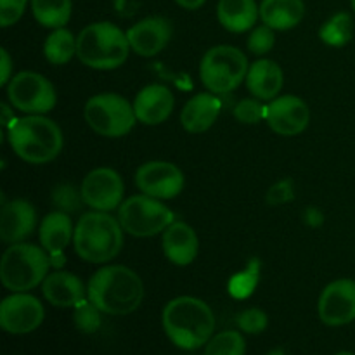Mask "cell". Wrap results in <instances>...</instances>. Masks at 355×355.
<instances>
[{"instance_id":"cell-1","label":"cell","mask_w":355,"mask_h":355,"mask_svg":"<svg viewBox=\"0 0 355 355\" xmlns=\"http://www.w3.org/2000/svg\"><path fill=\"white\" fill-rule=\"evenodd\" d=\"M87 298L103 314L128 315L144 300V283L130 267L106 266L89 279Z\"/></svg>"},{"instance_id":"cell-2","label":"cell","mask_w":355,"mask_h":355,"mask_svg":"<svg viewBox=\"0 0 355 355\" xmlns=\"http://www.w3.org/2000/svg\"><path fill=\"white\" fill-rule=\"evenodd\" d=\"M162 326L173 345L182 350H196L214 336L215 315L200 298L177 297L163 309Z\"/></svg>"},{"instance_id":"cell-3","label":"cell","mask_w":355,"mask_h":355,"mask_svg":"<svg viewBox=\"0 0 355 355\" xmlns=\"http://www.w3.org/2000/svg\"><path fill=\"white\" fill-rule=\"evenodd\" d=\"M7 141L17 158L31 165L51 163L62 151V132L45 114H26L14 118L7 128Z\"/></svg>"},{"instance_id":"cell-4","label":"cell","mask_w":355,"mask_h":355,"mask_svg":"<svg viewBox=\"0 0 355 355\" xmlns=\"http://www.w3.org/2000/svg\"><path fill=\"white\" fill-rule=\"evenodd\" d=\"M123 227L107 211H87L75 225L73 246L83 262L107 263L123 248Z\"/></svg>"},{"instance_id":"cell-5","label":"cell","mask_w":355,"mask_h":355,"mask_svg":"<svg viewBox=\"0 0 355 355\" xmlns=\"http://www.w3.org/2000/svg\"><path fill=\"white\" fill-rule=\"evenodd\" d=\"M127 31L110 21L87 24L76 37V58L92 69L110 71L123 64L130 54Z\"/></svg>"},{"instance_id":"cell-6","label":"cell","mask_w":355,"mask_h":355,"mask_svg":"<svg viewBox=\"0 0 355 355\" xmlns=\"http://www.w3.org/2000/svg\"><path fill=\"white\" fill-rule=\"evenodd\" d=\"M51 267V257L42 246L24 241L14 243L0 260V281L12 293L31 291L44 283Z\"/></svg>"},{"instance_id":"cell-7","label":"cell","mask_w":355,"mask_h":355,"mask_svg":"<svg viewBox=\"0 0 355 355\" xmlns=\"http://www.w3.org/2000/svg\"><path fill=\"white\" fill-rule=\"evenodd\" d=\"M248 58L232 45H215L205 52L200 62V78L208 92L229 94L238 89L248 75Z\"/></svg>"},{"instance_id":"cell-8","label":"cell","mask_w":355,"mask_h":355,"mask_svg":"<svg viewBox=\"0 0 355 355\" xmlns=\"http://www.w3.org/2000/svg\"><path fill=\"white\" fill-rule=\"evenodd\" d=\"M83 118L97 135L110 139L123 137L137 123L134 104L114 92H103L90 97L83 107Z\"/></svg>"},{"instance_id":"cell-9","label":"cell","mask_w":355,"mask_h":355,"mask_svg":"<svg viewBox=\"0 0 355 355\" xmlns=\"http://www.w3.org/2000/svg\"><path fill=\"white\" fill-rule=\"evenodd\" d=\"M173 211L148 194L127 198L118 208V220L127 234L134 238H153L163 234L173 220Z\"/></svg>"},{"instance_id":"cell-10","label":"cell","mask_w":355,"mask_h":355,"mask_svg":"<svg viewBox=\"0 0 355 355\" xmlns=\"http://www.w3.org/2000/svg\"><path fill=\"white\" fill-rule=\"evenodd\" d=\"M10 106L26 114H45L58 103V94L49 78L37 71H21L7 83Z\"/></svg>"},{"instance_id":"cell-11","label":"cell","mask_w":355,"mask_h":355,"mask_svg":"<svg viewBox=\"0 0 355 355\" xmlns=\"http://www.w3.org/2000/svg\"><path fill=\"white\" fill-rule=\"evenodd\" d=\"M83 203L96 211H113L123 203L125 186L120 173L107 166L94 168L83 177L80 186Z\"/></svg>"},{"instance_id":"cell-12","label":"cell","mask_w":355,"mask_h":355,"mask_svg":"<svg viewBox=\"0 0 355 355\" xmlns=\"http://www.w3.org/2000/svg\"><path fill=\"white\" fill-rule=\"evenodd\" d=\"M45 309L42 302L28 291L12 293L0 304V326L10 335H28L44 322Z\"/></svg>"},{"instance_id":"cell-13","label":"cell","mask_w":355,"mask_h":355,"mask_svg":"<svg viewBox=\"0 0 355 355\" xmlns=\"http://www.w3.org/2000/svg\"><path fill=\"white\" fill-rule=\"evenodd\" d=\"M184 173L170 162H148L135 172V186L142 194L156 198L159 201L173 200L184 189Z\"/></svg>"},{"instance_id":"cell-14","label":"cell","mask_w":355,"mask_h":355,"mask_svg":"<svg viewBox=\"0 0 355 355\" xmlns=\"http://www.w3.org/2000/svg\"><path fill=\"white\" fill-rule=\"evenodd\" d=\"M319 319L338 328L355 321V281L336 279L322 290L318 302Z\"/></svg>"},{"instance_id":"cell-15","label":"cell","mask_w":355,"mask_h":355,"mask_svg":"<svg viewBox=\"0 0 355 355\" xmlns=\"http://www.w3.org/2000/svg\"><path fill=\"white\" fill-rule=\"evenodd\" d=\"M266 121L270 130L283 137H293L309 127L311 111L307 103L297 96H277L267 104Z\"/></svg>"},{"instance_id":"cell-16","label":"cell","mask_w":355,"mask_h":355,"mask_svg":"<svg viewBox=\"0 0 355 355\" xmlns=\"http://www.w3.org/2000/svg\"><path fill=\"white\" fill-rule=\"evenodd\" d=\"M172 23L163 16L144 17L127 30L132 52L142 58L158 55L172 40Z\"/></svg>"},{"instance_id":"cell-17","label":"cell","mask_w":355,"mask_h":355,"mask_svg":"<svg viewBox=\"0 0 355 355\" xmlns=\"http://www.w3.org/2000/svg\"><path fill=\"white\" fill-rule=\"evenodd\" d=\"M73 234H75V227L69 215L64 211H51L42 220L38 238H40L42 248L49 253L52 267L55 269H61L64 266V250L68 248L69 241H73Z\"/></svg>"},{"instance_id":"cell-18","label":"cell","mask_w":355,"mask_h":355,"mask_svg":"<svg viewBox=\"0 0 355 355\" xmlns=\"http://www.w3.org/2000/svg\"><path fill=\"white\" fill-rule=\"evenodd\" d=\"M134 111L137 121L148 127L162 125L172 114L175 99H173L172 90L162 83H151L144 89L139 90L134 99Z\"/></svg>"},{"instance_id":"cell-19","label":"cell","mask_w":355,"mask_h":355,"mask_svg":"<svg viewBox=\"0 0 355 355\" xmlns=\"http://www.w3.org/2000/svg\"><path fill=\"white\" fill-rule=\"evenodd\" d=\"M37 227V210L26 200H12L2 205L0 239L7 245L23 243Z\"/></svg>"},{"instance_id":"cell-20","label":"cell","mask_w":355,"mask_h":355,"mask_svg":"<svg viewBox=\"0 0 355 355\" xmlns=\"http://www.w3.org/2000/svg\"><path fill=\"white\" fill-rule=\"evenodd\" d=\"M163 253L173 266L186 267L196 260L200 252L198 234L186 222H172L163 231L162 236Z\"/></svg>"},{"instance_id":"cell-21","label":"cell","mask_w":355,"mask_h":355,"mask_svg":"<svg viewBox=\"0 0 355 355\" xmlns=\"http://www.w3.org/2000/svg\"><path fill=\"white\" fill-rule=\"evenodd\" d=\"M42 293L54 307L69 309L85 300L87 286H83V281L76 274L55 269L42 283Z\"/></svg>"},{"instance_id":"cell-22","label":"cell","mask_w":355,"mask_h":355,"mask_svg":"<svg viewBox=\"0 0 355 355\" xmlns=\"http://www.w3.org/2000/svg\"><path fill=\"white\" fill-rule=\"evenodd\" d=\"M222 111V103L214 92L196 94L182 107L180 123L191 134H203L214 127Z\"/></svg>"},{"instance_id":"cell-23","label":"cell","mask_w":355,"mask_h":355,"mask_svg":"<svg viewBox=\"0 0 355 355\" xmlns=\"http://www.w3.org/2000/svg\"><path fill=\"white\" fill-rule=\"evenodd\" d=\"M246 87L250 94L260 101H274L281 92L284 75L281 66L272 59H259L253 62L246 75Z\"/></svg>"},{"instance_id":"cell-24","label":"cell","mask_w":355,"mask_h":355,"mask_svg":"<svg viewBox=\"0 0 355 355\" xmlns=\"http://www.w3.org/2000/svg\"><path fill=\"white\" fill-rule=\"evenodd\" d=\"M260 17V6L255 0H218L217 19L231 33L253 30Z\"/></svg>"},{"instance_id":"cell-25","label":"cell","mask_w":355,"mask_h":355,"mask_svg":"<svg viewBox=\"0 0 355 355\" xmlns=\"http://www.w3.org/2000/svg\"><path fill=\"white\" fill-rule=\"evenodd\" d=\"M305 17L304 0H262L260 19L276 31H288L298 26Z\"/></svg>"},{"instance_id":"cell-26","label":"cell","mask_w":355,"mask_h":355,"mask_svg":"<svg viewBox=\"0 0 355 355\" xmlns=\"http://www.w3.org/2000/svg\"><path fill=\"white\" fill-rule=\"evenodd\" d=\"M71 0H31V12L45 28H64L71 19Z\"/></svg>"},{"instance_id":"cell-27","label":"cell","mask_w":355,"mask_h":355,"mask_svg":"<svg viewBox=\"0 0 355 355\" xmlns=\"http://www.w3.org/2000/svg\"><path fill=\"white\" fill-rule=\"evenodd\" d=\"M44 55L51 64H66L76 55V37L66 28H55L45 38Z\"/></svg>"},{"instance_id":"cell-28","label":"cell","mask_w":355,"mask_h":355,"mask_svg":"<svg viewBox=\"0 0 355 355\" xmlns=\"http://www.w3.org/2000/svg\"><path fill=\"white\" fill-rule=\"evenodd\" d=\"M354 37V19L349 12H336L319 30V38L329 47H343Z\"/></svg>"},{"instance_id":"cell-29","label":"cell","mask_w":355,"mask_h":355,"mask_svg":"<svg viewBox=\"0 0 355 355\" xmlns=\"http://www.w3.org/2000/svg\"><path fill=\"white\" fill-rule=\"evenodd\" d=\"M260 270H262V263H260L259 259H252L246 267L239 272H236L234 276L229 279V295L232 298H238V300H243V298H248L250 295H253L257 284L260 281Z\"/></svg>"},{"instance_id":"cell-30","label":"cell","mask_w":355,"mask_h":355,"mask_svg":"<svg viewBox=\"0 0 355 355\" xmlns=\"http://www.w3.org/2000/svg\"><path fill=\"white\" fill-rule=\"evenodd\" d=\"M246 342L239 331H222L205 345L203 355H245Z\"/></svg>"},{"instance_id":"cell-31","label":"cell","mask_w":355,"mask_h":355,"mask_svg":"<svg viewBox=\"0 0 355 355\" xmlns=\"http://www.w3.org/2000/svg\"><path fill=\"white\" fill-rule=\"evenodd\" d=\"M101 314H103V312H101L89 298L82 300L78 305L73 307V321H75L76 329L85 333V335L96 333L101 326Z\"/></svg>"},{"instance_id":"cell-32","label":"cell","mask_w":355,"mask_h":355,"mask_svg":"<svg viewBox=\"0 0 355 355\" xmlns=\"http://www.w3.org/2000/svg\"><path fill=\"white\" fill-rule=\"evenodd\" d=\"M52 203L59 211H64L68 215L75 214L83 203L82 191L76 189L73 184H59L52 191Z\"/></svg>"},{"instance_id":"cell-33","label":"cell","mask_w":355,"mask_h":355,"mask_svg":"<svg viewBox=\"0 0 355 355\" xmlns=\"http://www.w3.org/2000/svg\"><path fill=\"white\" fill-rule=\"evenodd\" d=\"M276 45V30H272L267 24L257 26L250 31V37L246 40V47L252 54L255 55H266Z\"/></svg>"},{"instance_id":"cell-34","label":"cell","mask_w":355,"mask_h":355,"mask_svg":"<svg viewBox=\"0 0 355 355\" xmlns=\"http://www.w3.org/2000/svg\"><path fill=\"white\" fill-rule=\"evenodd\" d=\"M267 106L260 99H241L234 107V118L239 123L257 125L266 120Z\"/></svg>"},{"instance_id":"cell-35","label":"cell","mask_w":355,"mask_h":355,"mask_svg":"<svg viewBox=\"0 0 355 355\" xmlns=\"http://www.w3.org/2000/svg\"><path fill=\"white\" fill-rule=\"evenodd\" d=\"M267 324H269L267 314L257 307L246 309V311H243L241 314L238 315L239 329L248 333V335H259V333L266 331Z\"/></svg>"},{"instance_id":"cell-36","label":"cell","mask_w":355,"mask_h":355,"mask_svg":"<svg viewBox=\"0 0 355 355\" xmlns=\"http://www.w3.org/2000/svg\"><path fill=\"white\" fill-rule=\"evenodd\" d=\"M28 0H0V24L9 28L23 17Z\"/></svg>"},{"instance_id":"cell-37","label":"cell","mask_w":355,"mask_h":355,"mask_svg":"<svg viewBox=\"0 0 355 355\" xmlns=\"http://www.w3.org/2000/svg\"><path fill=\"white\" fill-rule=\"evenodd\" d=\"M290 200H293V184L290 180H281L274 184L267 193V201L270 205H283Z\"/></svg>"},{"instance_id":"cell-38","label":"cell","mask_w":355,"mask_h":355,"mask_svg":"<svg viewBox=\"0 0 355 355\" xmlns=\"http://www.w3.org/2000/svg\"><path fill=\"white\" fill-rule=\"evenodd\" d=\"M0 61H2V75H0V85L7 87L10 82V71H12V61L6 49H0Z\"/></svg>"},{"instance_id":"cell-39","label":"cell","mask_w":355,"mask_h":355,"mask_svg":"<svg viewBox=\"0 0 355 355\" xmlns=\"http://www.w3.org/2000/svg\"><path fill=\"white\" fill-rule=\"evenodd\" d=\"M173 2H175L177 6L182 7V9L196 10V9H200V7H203L207 0H173Z\"/></svg>"},{"instance_id":"cell-40","label":"cell","mask_w":355,"mask_h":355,"mask_svg":"<svg viewBox=\"0 0 355 355\" xmlns=\"http://www.w3.org/2000/svg\"><path fill=\"white\" fill-rule=\"evenodd\" d=\"M335 355H355L352 352H347V350H342V352H336Z\"/></svg>"},{"instance_id":"cell-41","label":"cell","mask_w":355,"mask_h":355,"mask_svg":"<svg viewBox=\"0 0 355 355\" xmlns=\"http://www.w3.org/2000/svg\"><path fill=\"white\" fill-rule=\"evenodd\" d=\"M350 3H352V9H354V12H355V0H350Z\"/></svg>"}]
</instances>
